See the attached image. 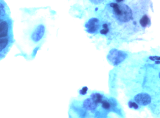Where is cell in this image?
<instances>
[{
    "label": "cell",
    "instance_id": "cell-8",
    "mask_svg": "<svg viewBox=\"0 0 160 118\" xmlns=\"http://www.w3.org/2000/svg\"><path fill=\"white\" fill-rule=\"evenodd\" d=\"M102 106L106 110H109L112 107V104L108 100L105 99V98L101 103Z\"/></svg>",
    "mask_w": 160,
    "mask_h": 118
},
{
    "label": "cell",
    "instance_id": "cell-7",
    "mask_svg": "<svg viewBox=\"0 0 160 118\" xmlns=\"http://www.w3.org/2000/svg\"><path fill=\"white\" fill-rule=\"evenodd\" d=\"M90 97L98 105L99 103H101L104 98V97L102 94L98 92H94L92 93Z\"/></svg>",
    "mask_w": 160,
    "mask_h": 118
},
{
    "label": "cell",
    "instance_id": "cell-6",
    "mask_svg": "<svg viewBox=\"0 0 160 118\" xmlns=\"http://www.w3.org/2000/svg\"><path fill=\"white\" fill-rule=\"evenodd\" d=\"M134 101L138 105L146 106L151 102V98L148 93L141 92L136 95L134 97Z\"/></svg>",
    "mask_w": 160,
    "mask_h": 118
},
{
    "label": "cell",
    "instance_id": "cell-11",
    "mask_svg": "<svg viewBox=\"0 0 160 118\" xmlns=\"http://www.w3.org/2000/svg\"><path fill=\"white\" fill-rule=\"evenodd\" d=\"M149 59L151 60L152 61H154L155 60H160V57L159 56H151L149 57Z\"/></svg>",
    "mask_w": 160,
    "mask_h": 118
},
{
    "label": "cell",
    "instance_id": "cell-4",
    "mask_svg": "<svg viewBox=\"0 0 160 118\" xmlns=\"http://www.w3.org/2000/svg\"><path fill=\"white\" fill-rule=\"evenodd\" d=\"M127 55V54L124 52L113 49L109 53L107 58L112 64L117 66L123 61L126 58Z\"/></svg>",
    "mask_w": 160,
    "mask_h": 118
},
{
    "label": "cell",
    "instance_id": "cell-1",
    "mask_svg": "<svg viewBox=\"0 0 160 118\" xmlns=\"http://www.w3.org/2000/svg\"><path fill=\"white\" fill-rule=\"evenodd\" d=\"M150 0H111L103 12L107 19L108 35H132L143 30L142 21L148 14Z\"/></svg>",
    "mask_w": 160,
    "mask_h": 118
},
{
    "label": "cell",
    "instance_id": "cell-10",
    "mask_svg": "<svg viewBox=\"0 0 160 118\" xmlns=\"http://www.w3.org/2000/svg\"><path fill=\"white\" fill-rule=\"evenodd\" d=\"M128 106L130 108H133L135 110L138 109L139 106L138 104L135 101H129L128 103Z\"/></svg>",
    "mask_w": 160,
    "mask_h": 118
},
{
    "label": "cell",
    "instance_id": "cell-3",
    "mask_svg": "<svg viewBox=\"0 0 160 118\" xmlns=\"http://www.w3.org/2000/svg\"><path fill=\"white\" fill-rule=\"evenodd\" d=\"M46 31V28L43 23L40 22L38 24L31 33L30 36L31 40L35 44L41 42L45 36Z\"/></svg>",
    "mask_w": 160,
    "mask_h": 118
},
{
    "label": "cell",
    "instance_id": "cell-9",
    "mask_svg": "<svg viewBox=\"0 0 160 118\" xmlns=\"http://www.w3.org/2000/svg\"><path fill=\"white\" fill-rule=\"evenodd\" d=\"M88 90V87L86 86H84L78 90V93L79 95V97H82L86 95Z\"/></svg>",
    "mask_w": 160,
    "mask_h": 118
},
{
    "label": "cell",
    "instance_id": "cell-5",
    "mask_svg": "<svg viewBox=\"0 0 160 118\" xmlns=\"http://www.w3.org/2000/svg\"><path fill=\"white\" fill-rule=\"evenodd\" d=\"M84 26L88 33L90 34H96L100 29L101 22L97 17H91L85 22Z\"/></svg>",
    "mask_w": 160,
    "mask_h": 118
},
{
    "label": "cell",
    "instance_id": "cell-2",
    "mask_svg": "<svg viewBox=\"0 0 160 118\" xmlns=\"http://www.w3.org/2000/svg\"><path fill=\"white\" fill-rule=\"evenodd\" d=\"M7 16L0 18V59L4 58L13 43L12 22Z\"/></svg>",
    "mask_w": 160,
    "mask_h": 118
}]
</instances>
